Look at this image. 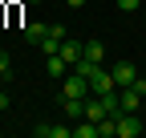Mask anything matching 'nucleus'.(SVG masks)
<instances>
[{"mask_svg": "<svg viewBox=\"0 0 146 138\" xmlns=\"http://www.w3.org/2000/svg\"><path fill=\"white\" fill-rule=\"evenodd\" d=\"M61 98H89V81L69 69V73L61 77Z\"/></svg>", "mask_w": 146, "mask_h": 138, "instance_id": "nucleus-1", "label": "nucleus"}, {"mask_svg": "<svg viewBox=\"0 0 146 138\" xmlns=\"http://www.w3.org/2000/svg\"><path fill=\"white\" fill-rule=\"evenodd\" d=\"M110 77H114V85H118V90H126V85H134L138 69H134L130 61H118V65H110Z\"/></svg>", "mask_w": 146, "mask_h": 138, "instance_id": "nucleus-2", "label": "nucleus"}, {"mask_svg": "<svg viewBox=\"0 0 146 138\" xmlns=\"http://www.w3.org/2000/svg\"><path fill=\"white\" fill-rule=\"evenodd\" d=\"M146 126H142V118L138 114H118V138H138Z\"/></svg>", "mask_w": 146, "mask_h": 138, "instance_id": "nucleus-3", "label": "nucleus"}, {"mask_svg": "<svg viewBox=\"0 0 146 138\" xmlns=\"http://www.w3.org/2000/svg\"><path fill=\"white\" fill-rule=\"evenodd\" d=\"M110 90H118L114 85V77H110V69H94V73H89V94H110Z\"/></svg>", "mask_w": 146, "mask_h": 138, "instance_id": "nucleus-4", "label": "nucleus"}, {"mask_svg": "<svg viewBox=\"0 0 146 138\" xmlns=\"http://www.w3.org/2000/svg\"><path fill=\"white\" fill-rule=\"evenodd\" d=\"M118 98H122V114H138V106H142V94L138 90L126 85V90H118Z\"/></svg>", "mask_w": 146, "mask_h": 138, "instance_id": "nucleus-5", "label": "nucleus"}, {"mask_svg": "<svg viewBox=\"0 0 146 138\" xmlns=\"http://www.w3.org/2000/svg\"><path fill=\"white\" fill-rule=\"evenodd\" d=\"M81 57H85V61H98V65H102V61H106V45H102L98 37H89V41L81 45Z\"/></svg>", "mask_w": 146, "mask_h": 138, "instance_id": "nucleus-6", "label": "nucleus"}, {"mask_svg": "<svg viewBox=\"0 0 146 138\" xmlns=\"http://www.w3.org/2000/svg\"><path fill=\"white\" fill-rule=\"evenodd\" d=\"M33 134L36 138H69L73 126H49V122H41V126H33Z\"/></svg>", "mask_w": 146, "mask_h": 138, "instance_id": "nucleus-7", "label": "nucleus"}, {"mask_svg": "<svg viewBox=\"0 0 146 138\" xmlns=\"http://www.w3.org/2000/svg\"><path fill=\"white\" fill-rule=\"evenodd\" d=\"M45 73H49L53 81H61V77L69 73V61H65L61 53H57V57H49V61H45Z\"/></svg>", "mask_w": 146, "mask_h": 138, "instance_id": "nucleus-8", "label": "nucleus"}, {"mask_svg": "<svg viewBox=\"0 0 146 138\" xmlns=\"http://www.w3.org/2000/svg\"><path fill=\"white\" fill-rule=\"evenodd\" d=\"M49 37V25H41V21H33V25H25V41L29 45H41Z\"/></svg>", "mask_w": 146, "mask_h": 138, "instance_id": "nucleus-9", "label": "nucleus"}, {"mask_svg": "<svg viewBox=\"0 0 146 138\" xmlns=\"http://www.w3.org/2000/svg\"><path fill=\"white\" fill-rule=\"evenodd\" d=\"M61 57H65L69 69H73V65L81 61V41H69V37H65V41H61Z\"/></svg>", "mask_w": 146, "mask_h": 138, "instance_id": "nucleus-10", "label": "nucleus"}, {"mask_svg": "<svg viewBox=\"0 0 146 138\" xmlns=\"http://www.w3.org/2000/svg\"><path fill=\"white\" fill-rule=\"evenodd\" d=\"M73 138H102V130H98V122H89V118H77Z\"/></svg>", "mask_w": 146, "mask_h": 138, "instance_id": "nucleus-11", "label": "nucleus"}, {"mask_svg": "<svg viewBox=\"0 0 146 138\" xmlns=\"http://www.w3.org/2000/svg\"><path fill=\"white\" fill-rule=\"evenodd\" d=\"M94 69H102V65H98V61H85V57H81L77 65H73V73H81V77L89 81V73H94Z\"/></svg>", "mask_w": 146, "mask_h": 138, "instance_id": "nucleus-12", "label": "nucleus"}, {"mask_svg": "<svg viewBox=\"0 0 146 138\" xmlns=\"http://www.w3.org/2000/svg\"><path fill=\"white\" fill-rule=\"evenodd\" d=\"M0 77H4V81H12V61H8V53H4V49H0Z\"/></svg>", "mask_w": 146, "mask_h": 138, "instance_id": "nucleus-13", "label": "nucleus"}, {"mask_svg": "<svg viewBox=\"0 0 146 138\" xmlns=\"http://www.w3.org/2000/svg\"><path fill=\"white\" fill-rule=\"evenodd\" d=\"M122 12H142V0H118Z\"/></svg>", "mask_w": 146, "mask_h": 138, "instance_id": "nucleus-14", "label": "nucleus"}, {"mask_svg": "<svg viewBox=\"0 0 146 138\" xmlns=\"http://www.w3.org/2000/svg\"><path fill=\"white\" fill-rule=\"evenodd\" d=\"M130 90H138V94H146V77H134V85Z\"/></svg>", "mask_w": 146, "mask_h": 138, "instance_id": "nucleus-15", "label": "nucleus"}, {"mask_svg": "<svg viewBox=\"0 0 146 138\" xmlns=\"http://www.w3.org/2000/svg\"><path fill=\"white\" fill-rule=\"evenodd\" d=\"M8 106H12V98H8V94H0V110H8Z\"/></svg>", "mask_w": 146, "mask_h": 138, "instance_id": "nucleus-16", "label": "nucleus"}, {"mask_svg": "<svg viewBox=\"0 0 146 138\" xmlns=\"http://www.w3.org/2000/svg\"><path fill=\"white\" fill-rule=\"evenodd\" d=\"M69 4H73V8H81V4H85V0H69Z\"/></svg>", "mask_w": 146, "mask_h": 138, "instance_id": "nucleus-17", "label": "nucleus"}, {"mask_svg": "<svg viewBox=\"0 0 146 138\" xmlns=\"http://www.w3.org/2000/svg\"><path fill=\"white\" fill-rule=\"evenodd\" d=\"M142 12H146V0H142Z\"/></svg>", "mask_w": 146, "mask_h": 138, "instance_id": "nucleus-18", "label": "nucleus"}, {"mask_svg": "<svg viewBox=\"0 0 146 138\" xmlns=\"http://www.w3.org/2000/svg\"><path fill=\"white\" fill-rule=\"evenodd\" d=\"M29 4H36V0H29Z\"/></svg>", "mask_w": 146, "mask_h": 138, "instance_id": "nucleus-19", "label": "nucleus"}, {"mask_svg": "<svg viewBox=\"0 0 146 138\" xmlns=\"http://www.w3.org/2000/svg\"><path fill=\"white\" fill-rule=\"evenodd\" d=\"M0 85H4V77H0Z\"/></svg>", "mask_w": 146, "mask_h": 138, "instance_id": "nucleus-20", "label": "nucleus"}]
</instances>
